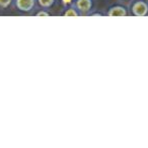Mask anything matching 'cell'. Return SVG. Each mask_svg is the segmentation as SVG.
<instances>
[{
    "mask_svg": "<svg viewBox=\"0 0 148 148\" xmlns=\"http://www.w3.org/2000/svg\"><path fill=\"white\" fill-rule=\"evenodd\" d=\"M17 5L23 11H29L34 5V0H17Z\"/></svg>",
    "mask_w": 148,
    "mask_h": 148,
    "instance_id": "6da1fadb",
    "label": "cell"
},
{
    "mask_svg": "<svg viewBox=\"0 0 148 148\" xmlns=\"http://www.w3.org/2000/svg\"><path fill=\"white\" fill-rule=\"evenodd\" d=\"M134 10V13L137 15H144L147 11V6H146L144 3L142 2H138L137 4H135L133 8Z\"/></svg>",
    "mask_w": 148,
    "mask_h": 148,
    "instance_id": "7a4b0ae2",
    "label": "cell"
},
{
    "mask_svg": "<svg viewBox=\"0 0 148 148\" xmlns=\"http://www.w3.org/2000/svg\"><path fill=\"white\" fill-rule=\"evenodd\" d=\"M90 0H78L77 1V6L82 11H86L90 8Z\"/></svg>",
    "mask_w": 148,
    "mask_h": 148,
    "instance_id": "3957f363",
    "label": "cell"
},
{
    "mask_svg": "<svg viewBox=\"0 0 148 148\" xmlns=\"http://www.w3.org/2000/svg\"><path fill=\"white\" fill-rule=\"evenodd\" d=\"M126 11L124 10V8L121 7H115L110 11V15H125Z\"/></svg>",
    "mask_w": 148,
    "mask_h": 148,
    "instance_id": "277c9868",
    "label": "cell"
},
{
    "mask_svg": "<svg viewBox=\"0 0 148 148\" xmlns=\"http://www.w3.org/2000/svg\"><path fill=\"white\" fill-rule=\"evenodd\" d=\"M39 1L43 6H50L53 3V0H39Z\"/></svg>",
    "mask_w": 148,
    "mask_h": 148,
    "instance_id": "5b68a950",
    "label": "cell"
},
{
    "mask_svg": "<svg viewBox=\"0 0 148 148\" xmlns=\"http://www.w3.org/2000/svg\"><path fill=\"white\" fill-rule=\"evenodd\" d=\"M10 2V0H0V5L1 6H7Z\"/></svg>",
    "mask_w": 148,
    "mask_h": 148,
    "instance_id": "8992f818",
    "label": "cell"
},
{
    "mask_svg": "<svg viewBox=\"0 0 148 148\" xmlns=\"http://www.w3.org/2000/svg\"><path fill=\"white\" fill-rule=\"evenodd\" d=\"M65 15H67V16H68V15H74V16H76L77 13L75 12L74 10H72V9H70L69 11H67V12H66V14H65Z\"/></svg>",
    "mask_w": 148,
    "mask_h": 148,
    "instance_id": "52a82bcc",
    "label": "cell"
},
{
    "mask_svg": "<svg viewBox=\"0 0 148 148\" xmlns=\"http://www.w3.org/2000/svg\"><path fill=\"white\" fill-rule=\"evenodd\" d=\"M38 15H46V16H48V13H44V12H40V13H38Z\"/></svg>",
    "mask_w": 148,
    "mask_h": 148,
    "instance_id": "ba28073f",
    "label": "cell"
},
{
    "mask_svg": "<svg viewBox=\"0 0 148 148\" xmlns=\"http://www.w3.org/2000/svg\"><path fill=\"white\" fill-rule=\"evenodd\" d=\"M63 1H64L65 3H69L70 1H71V0H63Z\"/></svg>",
    "mask_w": 148,
    "mask_h": 148,
    "instance_id": "9c48e42d",
    "label": "cell"
}]
</instances>
